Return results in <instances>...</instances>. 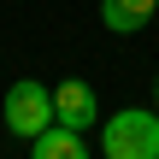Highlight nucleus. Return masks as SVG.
<instances>
[{"label": "nucleus", "instance_id": "7ed1b4c3", "mask_svg": "<svg viewBox=\"0 0 159 159\" xmlns=\"http://www.w3.org/2000/svg\"><path fill=\"white\" fill-rule=\"evenodd\" d=\"M53 118L65 124V130H94L100 124V100H94V89L83 83V77H65L59 89H53Z\"/></svg>", "mask_w": 159, "mask_h": 159}, {"label": "nucleus", "instance_id": "20e7f679", "mask_svg": "<svg viewBox=\"0 0 159 159\" xmlns=\"http://www.w3.org/2000/svg\"><path fill=\"white\" fill-rule=\"evenodd\" d=\"M159 12V0H100V24L112 30V35H136V30H148Z\"/></svg>", "mask_w": 159, "mask_h": 159}, {"label": "nucleus", "instance_id": "f03ea898", "mask_svg": "<svg viewBox=\"0 0 159 159\" xmlns=\"http://www.w3.org/2000/svg\"><path fill=\"white\" fill-rule=\"evenodd\" d=\"M0 118H6V130L18 136V142H35V136H47L59 118H53V89L47 83H35V77H18L12 89H6V106H0Z\"/></svg>", "mask_w": 159, "mask_h": 159}, {"label": "nucleus", "instance_id": "39448f33", "mask_svg": "<svg viewBox=\"0 0 159 159\" xmlns=\"http://www.w3.org/2000/svg\"><path fill=\"white\" fill-rule=\"evenodd\" d=\"M30 159H89V142H83V130L53 124L47 136H35V142H30Z\"/></svg>", "mask_w": 159, "mask_h": 159}, {"label": "nucleus", "instance_id": "423d86ee", "mask_svg": "<svg viewBox=\"0 0 159 159\" xmlns=\"http://www.w3.org/2000/svg\"><path fill=\"white\" fill-rule=\"evenodd\" d=\"M153 112H159V83H153Z\"/></svg>", "mask_w": 159, "mask_h": 159}, {"label": "nucleus", "instance_id": "f257e3e1", "mask_svg": "<svg viewBox=\"0 0 159 159\" xmlns=\"http://www.w3.org/2000/svg\"><path fill=\"white\" fill-rule=\"evenodd\" d=\"M100 153L106 159H159V112L118 106L112 118H100Z\"/></svg>", "mask_w": 159, "mask_h": 159}]
</instances>
